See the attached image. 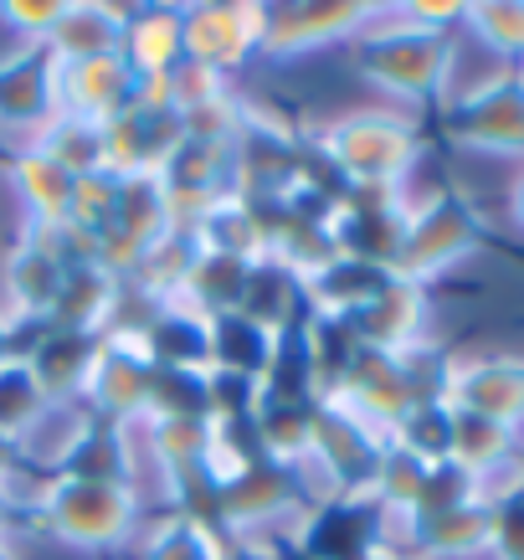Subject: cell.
Returning a JSON list of instances; mask_svg holds the SVG:
<instances>
[{
  "instance_id": "cell-1",
  "label": "cell",
  "mask_w": 524,
  "mask_h": 560,
  "mask_svg": "<svg viewBox=\"0 0 524 560\" xmlns=\"http://www.w3.org/2000/svg\"><path fill=\"white\" fill-rule=\"evenodd\" d=\"M350 62H356L360 83H371L375 93H386L391 103H438L447 98L457 68V42L447 32H422L401 21L391 5L375 11V21L350 42Z\"/></svg>"
},
{
  "instance_id": "cell-2",
  "label": "cell",
  "mask_w": 524,
  "mask_h": 560,
  "mask_svg": "<svg viewBox=\"0 0 524 560\" xmlns=\"http://www.w3.org/2000/svg\"><path fill=\"white\" fill-rule=\"evenodd\" d=\"M314 150L345 190H406L422 160V129L401 108H350L314 135Z\"/></svg>"
},
{
  "instance_id": "cell-3",
  "label": "cell",
  "mask_w": 524,
  "mask_h": 560,
  "mask_svg": "<svg viewBox=\"0 0 524 560\" xmlns=\"http://www.w3.org/2000/svg\"><path fill=\"white\" fill-rule=\"evenodd\" d=\"M32 520L51 540L98 556V550H119V545L135 540V529L144 525V504L135 499L129 483H93V478L51 474L36 483Z\"/></svg>"
},
{
  "instance_id": "cell-4",
  "label": "cell",
  "mask_w": 524,
  "mask_h": 560,
  "mask_svg": "<svg viewBox=\"0 0 524 560\" xmlns=\"http://www.w3.org/2000/svg\"><path fill=\"white\" fill-rule=\"evenodd\" d=\"M484 242H489V221L463 190H427V196H411L406 237L391 272L432 289L438 278L457 272L474 253H484Z\"/></svg>"
},
{
  "instance_id": "cell-5",
  "label": "cell",
  "mask_w": 524,
  "mask_h": 560,
  "mask_svg": "<svg viewBox=\"0 0 524 560\" xmlns=\"http://www.w3.org/2000/svg\"><path fill=\"white\" fill-rule=\"evenodd\" d=\"M447 139L493 160H524V72L499 68L447 98Z\"/></svg>"
},
{
  "instance_id": "cell-6",
  "label": "cell",
  "mask_w": 524,
  "mask_h": 560,
  "mask_svg": "<svg viewBox=\"0 0 524 560\" xmlns=\"http://www.w3.org/2000/svg\"><path fill=\"white\" fill-rule=\"evenodd\" d=\"M391 438L365 427L350 411L319 401L314 411V432H308V453L304 458L324 474V483L339 493V499H371V483L381 474V458H386Z\"/></svg>"
},
{
  "instance_id": "cell-7",
  "label": "cell",
  "mask_w": 524,
  "mask_h": 560,
  "mask_svg": "<svg viewBox=\"0 0 524 560\" xmlns=\"http://www.w3.org/2000/svg\"><path fill=\"white\" fill-rule=\"evenodd\" d=\"M406 211H411L406 190H345L329 206L324 232L335 242V253L396 268V253H401V237H406Z\"/></svg>"
},
{
  "instance_id": "cell-8",
  "label": "cell",
  "mask_w": 524,
  "mask_h": 560,
  "mask_svg": "<svg viewBox=\"0 0 524 560\" xmlns=\"http://www.w3.org/2000/svg\"><path fill=\"white\" fill-rule=\"evenodd\" d=\"M181 32L186 62L232 83V72L263 51V5H181Z\"/></svg>"
},
{
  "instance_id": "cell-9",
  "label": "cell",
  "mask_w": 524,
  "mask_h": 560,
  "mask_svg": "<svg viewBox=\"0 0 524 560\" xmlns=\"http://www.w3.org/2000/svg\"><path fill=\"white\" fill-rule=\"evenodd\" d=\"M442 401L484 422L514 427L524 417V355H463L442 371Z\"/></svg>"
},
{
  "instance_id": "cell-10",
  "label": "cell",
  "mask_w": 524,
  "mask_h": 560,
  "mask_svg": "<svg viewBox=\"0 0 524 560\" xmlns=\"http://www.w3.org/2000/svg\"><path fill=\"white\" fill-rule=\"evenodd\" d=\"M381 5H263V57H308L324 47H350Z\"/></svg>"
},
{
  "instance_id": "cell-11",
  "label": "cell",
  "mask_w": 524,
  "mask_h": 560,
  "mask_svg": "<svg viewBox=\"0 0 524 560\" xmlns=\"http://www.w3.org/2000/svg\"><path fill=\"white\" fill-rule=\"evenodd\" d=\"M57 119V62L47 47H16L0 57V135L32 144Z\"/></svg>"
},
{
  "instance_id": "cell-12",
  "label": "cell",
  "mask_w": 524,
  "mask_h": 560,
  "mask_svg": "<svg viewBox=\"0 0 524 560\" xmlns=\"http://www.w3.org/2000/svg\"><path fill=\"white\" fill-rule=\"evenodd\" d=\"M150 355L129 340H103L98 360L83 381V407L98 417L103 427H135L144 422L150 407Z\"/></svg>"
},
{
  "instance_id": "cell-13",
  "label": "cell",
  "mask_w": 524,
  "mask_h": 560,
  "mask_svg": "<svg viewBox=\"0 0 524 560\" xmlns=\"http://www.w3.org/2000/svg\"><path fill=\"white\" fill-rule=\"evenodd\" d=\"M186 139L181 119L154 103H129L119 119L103 124V171L108 175H160L175 144Z\"/></svg>"
},
{
  "instance_id": "cell-14",
  "label": "cell",
  "mask_w": 524,
  "mask_h": 560,
  "mask_svg": "<svg viewBox=\"0 0 524 560\" xmlns=\"http://www.w3.org/2000/svg\"><path fill=\"white\" fill-rule=\"evenodd\" d=\"M98 335L83 329H62V324H32V335L21 329V360L36 375V386L47 390V401H78L83 381L98 360Z\"/></svg>"
},
{
  "instance_id": "cell-15",
  "label": "cell",
  "mask_w": 524,
  "mask_h": 560,
  "mask_svg": "<svg viewBox=\"0 0 524 560\" xmlns=\"http://www.w3.org/2000/svg\"><path fill=\"white\" fill-rule=\"evenodd\" d=\"M139 78L124 57H88V62H57V114L88 124L119 119L135 103Z\"/></svg>"
},
{
  "instance_id": "cell-16",
  "label": "cell",
  "mask_w": 524,
  "mask_h": 560,
  "mask_svg": "<svg viewBox=\"0 0 524 560\" xmlns=\"http://www.w3.org/2000/svg\"><path fill=\"white\" fill-rule=\"evenodd\" d=\"M160 186H165V201H170V221L175 226H196V217L206 206L232 190V154L221 144L181 139L175 154L160 165Z\"/></svg>"
},
{
  "instance_id": "cell-17",
  "label": "cell",
  "mask_w": 524,
  "mask_h": 560,
  "mask_svg": "<svg viewBox=\"0 0 524 560\" xmlns=\"http://www.w3.org/2000/svg\"><path fill=\"white\" fill-rule=\"evenodd\" d=\"M350 329H356V340L365 345V350L411 355V350L427 345V329H432V289L406 283V278H391L386 293L350 319Z\"/></svg>"
},
{
  "instance_id": "cell-18",
  "label": "cell",
  "mask_w": 524,
  "mask_h": 560,
  "mask_svg": "<svg viewBox=\"0 0 524 560\" xmlns=\"http://www.w3.org/2000/svg\"><path fill=\"white\" fill-rule=\"evenodd\" d=\"M68 268L51 253L47 242H36L21 232V242L0 262V293H5V319L16 324H47L57 299H62Z\"/></svg>"
},
{
  "instance_id": "cell-19",
  "label": "cell",
  "mask_w": 524,
  "mask_h": 560,
  "mask_svg": "<svg viewBox=\"0 0 524 560\" xmlns=\"http://www.w3.org/2000/svg\"><path fill=\"white\" fill-rule=\"evenodd\" d=\"M396 278L391 268L381 262H360V257H345L335 253L324 262L319 272H308L304 278V299H308V314H319V319H356L365 304H375L386 283Z\"/></svg>"
},
{
  "instance_id": "cell-20",
  "label": "cell",
  "mask_w": 524,
  "mask_h": 560,
  "mask_svg": "<svg viewBox=\"0 0 524 560\" xmlns=\"http://www.w3.org/2000/svg\"><path fill=\"white\" fill-rule=\"evenodd\" d=\"M129 5L108 0H62V21L47 36L51 62H88V57H124Z\"/></svg>"
},
{
  "instance_id": "cell-21",
  "label": "cell",
  "mask_w": 524,
  "mask_h": 560,
  "mask_svg": "<svg viewBox=\"0 0 524 560\" xmlns=\"http://www.w3.org/2000/svg\"><path fill=\"white\" fill-rule=\"evenodd\" d=\"M124 62L135 68L139 83L170 78V72L186 62L181 5H129V26H124Z\"/></svg>"
},
{
  "instance_id": "cell-22",
  "label": "cell",
  "mask_w": 524,
  "mask_h": 560,
  "mask_svg": "<svg viewBox=\"0 0 524 560\" xmlns=\"http://www.w3.org/2000/svg\"><path fill=\"white\" fill-rule=\"evenodd\" d=\"M196 242L206 253H221V257H237V262H263L268 257V217L253 196H237L226 190L221 201H211L196 217Z\"/></svg>"
},
{
  "instance_id": "cell-23",
  "label": "cell",
  "mask_w": 524,
  "mask_h": 560,
  "mask_svg": "<svg viewBox=\"0 0 524 560\" xmlns=\"http://www.w3.org/2000/svg\"><path fill=\"white\" fill-rule=\"evenodd\" d=\"M417 525V560H478L489 556V535H493V510L478 499H463L453 510L411 520Z\"/></svg>"
},
{
  "instance_id": "cell-24",
  "label": "cell",
  "mask_w": 524,
  "mask_h": 560,
  "mask_svg": "<svg viewBox=\"0 0 524 560\" xmlns=\"http://www.w3.org/2000/svg\"><path fill=\"white\" fill-rule=\"evenodd\" d=\"M283 335H272L247 314H221L211 319V340H206V371L247 375V381H268L272 360H278Z\"/></svg>"
},
{
  "instance_id": "cell-25",
  "label": "cell",
  "mask_w": 524,
  "mask_h": 560,
  "mask_svg": "<svg viewBox=\"0 0 524 560\" xmlns=\"http://www.w3.org/2000/svg\"><path fill=\"white\" fill-rule=\"evenodd\" d=\"M93 427H98V417L83 407V396H78V401H51V407L36 417L32 432L16 442L21 468H26V474L51 478L57 468H62V463H68L72 447H78V442L93 432Z\"/></svg>"
},
{
  "instance_id": "cell-26",
  "label": "cell",
  "mask_w": 524,
  "mask_h": 560,
  "mask_svg": "<svg viewBox=\"0 0 524 560\" xmlns=\"http://www.w3.org/2000/svg\"><path fill=\"white\" fill-rule=\"evenodd\" d=\"M237 314H247V319L272 329V335H293V329L308 319L304 278H293V272L278 268L272 257H263V262H253V272H247V293H242Z\"/></svg>"
},
{
  "instance_id": "cell-27",
  "label": "cell",
  "mask_w": 524,
  "mask_h": 560,
  "mask_svg": "<svg viewBox=\"0 0 524 560\" xmlns=\"http://www.w3.org/2000/svg\"><path fill=\"white\" fill-rule=\"evenodd\" d=\"M206 340H211V319L181 299L154 308L150 329L139 335L150 365H181V371H206Z\"/></svg>"
},
{
  "instance_id": "cell-28",
  "label": "cell",
  "mask_w": 524,
  "mask_h": 560,
  "mask_svg": "<svg viewBox=\"0 0 524 560\" xmlns=\"http://www.w3.org/2000/svg\"><path fill=\"white\" fill-rule=\"evenodd\" d=\"M11 186H16V201L26 211V226H51V221L68 217V201H72V175L47 160V154L26 144L16 150L11 160Z\"/></svg>"
},
{
  "instance_id": "cell-29",
  "label": "cell",
  "mask_w": 524,
  "mask_h": 560,
  "mask_svg": "<svg viewBox=\"0 0 524 560\" xmlns=\"http://www.w3.org/2000/svg\"><path fill=\"white\" fill-rule=\"evenodd\" d=\"M196 257H201L196 232H190V226H170L165 237H154L150 247H144V257H139V268L129 283H135L139 293H150L154 304H170V299H181Z\"/></svg>"
},
{
  "instance_id": "cell-30",
  "label": "cell",
  "mask_w": 524,
  "mask_h": 560,
  "mask_svg": "<svg viewBox=\"0 0 524 560\" xmlns=\"http://www.w3.org/2000/svg\"><path fill=\"white\" fill-rule=\"evenodd\" d=\"M247 272H253V262H237V257H221V253H206L201 247L186 289H181V304H190L196 314H206V319L237 314L242 293H247Z\"/></svg>"
},
{
  "instance_id": "cell-31",
  "label": "cell",
  "mask_w": 524,
  "mask_h": 560,
  "mask_svg": "<svg viewBox=\"0 0 524 560\" xmlns=\"http://www.w3.org/2000/svg\"><path fill=\"white\" fill-rule=\"evenodd\" d=\"M232 545H242V540L237 535H226L221 525L186 520V514H165V520L144 535L139 560H221Z\"/></svg>"
},
{
  "instance_id": "cell-32",
  "label": "cell",
  "mask_w": 524,
  "mask_h": 560,
  "mask_svg": "<svg viewBox=\"0 0 524 560\" xmlns=\"http://www.w3.org/2000/svg\"><path fill=\"white\" fill-rule=\"evenodd\" d=\"M114 299H119V283L103 268H72L68 283H62V299L51 308V324L83 329V335H98L103 340V324L114 314Z\"/></svg>"
},
{
  "instance_id": "cell-33",
  "label": "cell",
  "mask_w": 524,
  "mask_h": 560,
  "mask_svg": "<svg viewBox=\"0 0 524 560\" xmlns=\"http://www.w3.org/2000/svg\"><path fill=\"white\" fill-rule=\"evenodd\" d=\"M391 447H401L406 458L427 463V468H442L453 463V407L432 396V401H417L401 422L391 427Z\"/></svg>"
},
{
  "instance_id": "cell-34",
  "label": "cell",
  "mask_w": 524,
  "mask_h": 560,
  "mask_svg": "<svg viewBox=\"0 0 524 560\" xmlns=\"http://www.w3.org/2000/svg\"><path fill=\"white\" fill-rule=\"evenodd\" d=\"M170 226V201H165V186L160 175H124L119 180V211H114V226L108 232H124L135 237L139 247H150L154 237H165Z\"/></svg>"
},
{
  "instance_id": "cell-35",
  "label": "cell",
  "mask_w": 524,
  "mask_h": 560,
  "mask_svg": "<svg viewBox=\"0 0 524 560\" xmlns=\"http://www.w3.org/2000/svg\"><path fill=\"white\" fill-rule=\"evenodd\" d=\"M36 150L57 160L72 180H83V175H98L103 171V124H88V119H68V114H57V119L32 139Z\"/></svg>"
},
{
  "instance_id": "cell-36",
  "label": "cell",
  "mask_w": 524,
  "mask_h": 560,
  "mask_svg": "<svg viewBox=\"0 0 524 560\" xmlns=\"http://www.w3.org/2000/svg\"><path fill=\"white\" fill-rule=\"evenodd\" d=\"M463 26L504 68H520L524 62V0H478V5H463Z\"/></svg>"
},
{
  "instance_id": "cell-37",
  "label": "cell",
  "mask_w": 524,
  "mask_h": 560,
  "mask_svg": "<svg viewBox=\"0 0 524 560\" xmlns=\"http://www.w3.org/2000/svg\"><path fill=\"white\" fill-rule=\"evenodd\" d=\"M68 478H93V483H129V438L124 427H93L78 447L68 453V463L57 468Z\"/></svg>"
},
{
  "instance_id": "cell-38",
  "label": "cell",
  "mask_w": 524,
  "mask_h": 560,
  "mask_svg": "<svg viewBox=\"0 0 524 560\" xmlns=\"http://www.w3.org/2000/svg\"><path fill=\"white\" fill-rule=\"evenodd\" d=\"M47 390L36 386V375L26 371V360H5L0 365V438L21 442L36 427V417L47 411Z\"/></svg>"
},
{
  "instance_id": "cell-39",
  "label": "cell",
  "mask_w": 524,
  "mask_h": 560,
  "mask_svg": "<svg viewBox=\"0 0 524 560\" xmlns=\"http://www.w3.org/2000/svg\"><path fill=\"white\" fill-rule=\"evenodd\" d=\"M144 417H211V407H206V371L154 365Z\"/></svg>"
},
{
  "instance_id": "cell-40",
  "label": "cell",
  "mask_w": 524,
  "mask_h": 560,
  "mask_svg": "<svg viewBox=\"0 0 524 560\" xmlns=\"http://www.w3.org/2000/svg\"><path fill=\"white\" fill-rule=\"evenodd\" d=\"M509 447H514V442H509V427L468 417V411H453V463L468 478L484 474L489 463H499Z\"/></svg>"
},
{
  "instance_id": "cell-41",
  "label": "cell",
  "mask_w": 524,
  "mask_h": 560,
  "mask_svg": "<svg viewBox=\"0 0 524 560\" xmlns=\"http://www.w3.org/2000/svg\"><path fill=\"white\" fill-rule=\"evenodd\" d=\"M114 211H119V175H83V180H72V201H68V217L72 226H83L93 237H103L108 226H114Z\"/></svg>"
},
{
  "instance_id": "cell-42",
  "label": "cell",
  "mask_w": 524,
  "mask_h": 560,
  "mask_svg": "<svg viewBox=\"0 0 524 560\" xmlns=\"http://www.w3.org/2000/svg\"><path fill=\"white\" fill-rule=\"evenodd\" d=\"M57 21H62V0H0V26H11L21 47H47Z\"/></svg>"
},
{
  "instance_id": "cell-43",
  "label": "cell",
  "mask_w": 524,
  "mask_h": 560,
  "mask_svg": "<svg viewBox=\"0 0 524 560\" xmlns=\"http://www.w3.org/2000/svg\"><path fill=\"white\" fill-rule=\"evenodd\" d=\"M524 493V453H514L509 447L499 463H489L484 474H474V499L478 504H489V510H499V504H509V499H520Z\"/></svg>"
},
{
  "instance_id": "cell-44",
  "label": "cell",
  "mask_w": 524,
  "mask_h": 560,
  "mask_svg": "<svg viewBox=\"0 0 524 560\" xmlns=\"http://www.w3.org/2000/svg\"><path fill=\"white\" fill-rule=\"evenodd\" d=\"M489 556H493V560H524V493L493 510Z\"/></svg>"
},
{
  "instance_id": "cell-45",
  "label": "cell",
  "mask_w": 524,
  "mask_h": 560,
  "mask_svg": "<svg viewBox=\"0 0 524 560\" xmlns=\"http://www.w3.org/2000/svg\"><path fill=\"white\" fill-rule=\"evenodd\" d=\"M21 510H32V499H26L21 489H5V483H0V540L5 545H11V529H16Z\"/></svg>"
},
{
  "instance_id": "cell-46",
  "label": "cell",
  "mask_w": 524,
  "mask_h": 560,
  "mask_svg": "<svg viewBox=\"0 0 524 560\" xmlns=\"http://www.w3.org/2000/svg\"><path fill=\"white\" fill-rule=\"evenodd\" d=\"M21 478H32V474L21 468V453H16V442H11V438H0V483H5V489H16Z\"/></svg>"
},
{
  "instance_id": "cell-47",
  "label": "cell",
  "mask_w": 524,
  "mask_h": 560,
  "mask_svg": "<svg viewBox=\"0 0 524 560\" xmlns=\"http://www.w3.org/2000/svg\"><path fill=\"white\" fill-rule=\"evenodd\" d=\"M16 355H21V324L5 319V308H0V365L16 360Z\"/></svg>"
},
{
  "instance_id": "cell-48",
  "label": "cell",
  "mask_w": 524,
  "mask_h": 560,
  "mask_svg": "<svg viewBox=\"0 0 524 560\" xmlns=\"http://www.w3.org/2000/svg\"><path fill=\"white\" fill-rule=\"evenodd\" d=\"M509 221L524 232V165L514 171V180H509Z\"/></svg>"
},
{
  "instance_id": "cell-49",
  "label": "cell",
  "mask_w": 524,
  "mask_h": 560,
  "mask_svg": "<svg viewBox=\"0 0 524 560\" xmlns=\"http://www.w3.org/2000/svg\"><path fill=\"white\" fill-rule=\"evenodd\" d=\"M360 560H417V556H401V550H381V545H375V550H365Z\"/></svg>"
},
{
  "instance_id": "cell-50",
  "label": "cell",
  "mask_w": 524,
  "mask_h": 560,
  "mask_svg": "<svg viewBox=\"0 0 524 560\" xmlns=\"http://www.w3.org/2000/svg\"><path fill=\"white\" fill-rule=\"evenodd\" d=\"M0 560H16V550H11V545L0 540Z\"/></svg>"
},
{
  "instance_id": "cell-51",
  "label": "cell",
  "mask_w": 524,
  "mask_h": 560,
  "mask_svg": "<svg viewBox=\"0 0 524 560\" xmlns=\"http://www.w3.org/2000/svg\"><path fill=\"white\" fill-rule=\"evenodd\" d=\"M520 72H524V62H520Z\"/></svg>"
}]
</instances>
